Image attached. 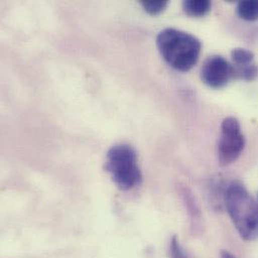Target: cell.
I'll return each mask as SVG.
<instances>
[{
	"label": "cell",
	"mask_w": 258,
	"mask_h": 258,
	"mask_svg": "<svg viewBox=\"0 0 258 258\" xmlns=\"http://www.w3.org/2000/svg\"><path fill=\"white\" fill-rule=\"evenodd\" d=\"M157 47L170 67L179 72H188L197 63L202 44L188 32L165 28L157 36Z\"/></svg>",
	"instance_id": "1"
},
{
	"label": "cell",
	"mask_w": 258,
	"mask_h": 258,
	"mask_svg": "<svg viewBox=\"0 0 258 258\" xmlns=\"http://www.w3.org/2000/svg\"><path fill=\"white\" fill-rule=\"evenodd\" d=\"M227 212L240 237L245 241L258 238V202L239 181H232L224 194Z\"/></svg>",
	"instance_id": "2"
},
{
	"label": "cell",
	"mask_w": 258,
	"mask_h": 258,
	"mask_svg": "<svg viewBox=\"0 0 258 258\" xmlns=\"http://www.w3.org/2000/svg\"><path fill=\"white\" fill-rule=\"evenodd\" d=\"M105 169L122 191L132 190L142 182L137 152L129 144H118L108 151Z\"/></svg>",
	"instance_id": "3"
},
{
	"label": "cell",
	"mask_w": 258,
	"mask_h": 258,
	"mask_svg": "<svg viewBox=\"0 0 258 258\" xmlns=\"http://www.w3.org/2000/svg\"><path fill=\"white\" fill-rule=\"evenodd\" d=\"M245 147V138L237 119L228 117L221 124V135L218 142V160L222 166L235 162Z\"/></svg>",
	"instance_id": "4"
},
{
	"label": "cell",
	"mask_w": 258,
	"mask_h": 258,
	"mask_svg": "<svg viewBox=\"0 0 258 258\" xmlns=\"http://www.w3.org/2000/svg\"><path fill=\"white\" fill-rule=\"evenodd\" d=\"M233 78V66L221 55L209 56L202 66L201 80L212 89L224 88Z\"/></svg>",
	"instance_id": "5"
},
{
	"label": "cell",
	"mask_w": 258,
	"mask_h": 258,
	"mask_svg": "<svg viewBox=\"0 0 258 258\" xmlns=\"http://www.w3.org/2000/svg\"><path fill=\"white\" fill-rule=\"evenodd\" d=\"M182 7L188 16L203 17L209 13L211 9V2L208 0H187L183 1Z\"/></svg>",
	"instance_id": "6"
},
{
	"label": "cell",
	"mask_w": 258,
	"mask_h": 258,
	"mask_svg": "<svg viewBox=\"0 0 258 258\" xmlns=\"http://www.w3.org/2000/svg\"><path fill=\"white\" fill-rule=\"evenodd\" d=\"M237 14L246 21H255L258 19V1H240L236 7Z\"/></svg>",
	"instance_id": "7"
},
{
	"label": "cell",
	"mask_w": 258,
	"mask_h": 258,
	"mask_svg": "<svg viewBox=\"0 0 258 258\" xmlns=\"http://www.w3.org/2000/svg\"><path fill=\"white\" fill-rule=\"evenodd\" d=\"M231 57L234 67H246L254 63V54L252 51L245 48H235L231 52Z\"/></svg>",
	"instance_id": "8"
},
{
	"label": "cell",
	"mask_w": 258,
	"mask_h": 258,
	"mask_svg": "<svg viewBox=\"0 0 258 258\" xmlns=\"http://www.w3.org/2000/svg\"><path fill=\"white\" fill-rule=\"evenodd\" d=\"M233 66V64H232ZM234 78L241 79L247 82L254 81L258 77V67L255 63H251L246 67H234Z\"/></svg>",
	"instance_id": "9"
},
{
	"label": "cell",
	"mask_w": 258,
	"mask_h": 258,
	"mask_svg": "<svg viewBox=\"0 0 258 258\" xmlns=\"http://www.w3.org/2000/svg\"><path fill=\"white\" fill-rule=\"evenodd\" d=\"M141 5L144 10L151 15H158L162 13L168 6V1L166 0H146L141 1Z\"/></svg>",
	"instance_id": "10"
},
{
	"label": "cell",
	"mask_w": 258,
	"mask_h": 258,
	"mask_svg": "<svg viewBox=\"0 0 258 258\" xmlns=\"http://www.w3.org/2000/svg\"><path fill=\"white\" fill-rule=\"evenodd\" d=\"M169 255L170 258H190L188 253L183 248V246L181 245L179 238L177 236H173L170 240Z\"/></svg>",
	"instance_id": "11"
},
{
	"label": "cell",
	"mask_w": 258,
	"mask_h": 258,
	"mask_svg": "<svg viewBox=\"0 0 258 258\" xmlns=\"http://www.w3.org/2000/svg\"><path fill=\"white\" fill-rule=\"evenodd\" d=\"M220 258H236L231 252L228 250H221L220 252Z\"/></svg>",
	"instance_id": "12"
}]
</instances>
